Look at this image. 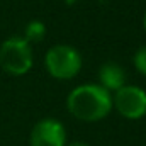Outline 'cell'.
Instances as JSON below:
<instances>
[{
	"instance_id": "8",
	"label": "cell",
	"mask_w": 146,
	"mask_h": 146,
	"mask_svg": "<svg viewBox=\"0 0 146 146\" xmlns=\"http://www.w3.org/2000/svg\"><path fill=\"white\" fill-rule=\"evenodd\" d=\"M133 65L136 68V72L141 73L143 76H146V46H141L134 56H133Z\"/></svg>"
},
{
	"instance_id": "10",
	"label": "cell",
	"mask_w": 146,
	"mask_h": 146,
	"mask_svg": "<svg viewBox=\"0 0 146 146\" xmlns=\"http://www.w3.org/2000/svg\"><path fill=\"white\" fill-rule=\"evenodd\" d=\"M143 29H145V33H146V10H145V15H143Z\"/></svg>"
},
{
	"instance_id": "6",
	"label": "cell",
	"mask_w": 146,
	"mask_h": 146,
	"mask_svg": "<svg viewBox=\"0 0 146 146\" xmlns=\"http://www.w3.org/2000/svg\"><path fill=\"white\" fill-rule=\"evenodd\" d=\"M97 78H99V85L102 88H106L107 92L114 94L121 87L126 85V70L115 61H106L99 68Z\"/></svg>"
},
{
	"instance_id": "7",
	"label": "cell",
	"mask_w": 146,
	"mask_h": 146,
	"mask_svg": "<svg viewBox=\"0 0 146 146\" xmlns=\"http://www.w3.org/2000/svg\"><path fill=\"white\" fill-rule=\"evenodd\" d=\"M46 36V26H44V22L42 21H29L27 24H26V29H24V39L29 42V44H33V42H41L42 39Z\"/></svg>"
},
{
	"instance_id": "9",
	"label": "cell",
	"mask_w": 146,
	"mask_h": 146,
	"mask_svg": "<svg viewBox=\"0 0 146 146\" xmlns=\"http://www.w3.org/2000/svg\"><path fill=\"white\" fill-rule=\"evenodd\" d=\"M66 146H90L85 141H72V143H66Z\"/></svg>"
},
{
	"instance_id": "5",
	"label": "cell",
	"mask_w": 146,
	"mask_h": 146,
	"mask_svg": "<svg viewBox=\"0 0 146 146\" xmlns=\"http://www.w3.org/2000/svg\"><path fill=\"white\" fill-rule=\"evenodd\" d=\"M29 146H66V129L63 122L54 117L37 121L29 134Z\"/></svg>"
},
{
	"instance_id": "4",
	"label": "cell",
	"mask_w": 146,
	"mask_h": 146,
	"mask_svg": "<svg viewBox=\"0 0 146 146\" xmlns=\"http://www.w3.org/2000/svg\"><path fill=\"white\" fill-rule=\"evenodd\" d=\"M112 109L127 121H138L146 115V90L138 85H124L112 94Z\"/></svg>"
},
{
	"instance_id": "2",
	"label": "cell",
	"mask_w": 146,
	"mask_h": 146,
	"mask_svg": "<svg viewBox=\"0 0 146 146\" xmlns=\"http://www.w3.org/2000/svg\"><path fill=\"white\" fill-rule=\"evenodd\" d=\"M34 63L33 44L24 37L10 36L0 44V68L12 76H22L31 72Z\"/></svg>"
},
{
	"instance_id": "3",
	"label": "cell",
	"mask_w": 146,
	"mask_h": 146,
	"mask_svg": "<svg viewBox=\"0 0 146 146\" xmlns=\"http://www.w3.org/2000/svg\"><path fill=\"white\" fill-rule=\"evenodd\" d=\"M83 60L76 48L70 44H54L46 51L44 66L56 80H72L82 70Z\"/></svg>"
},
{
	"instance_id": "1",
	"label": "cell",
	"mask_w": 146,
	"mask_h": 146,
	"mask_svg": "<svg viewBox=\"0 0 146 146\" xmlns=\"http://www.w3.org/2000/svg\"><path fill=\"white\" fill-rule=\"evenodd\" d=\"M66 110L76 121L99 122L112 112V94L99 83H82L68 94Z\"/></svg>"
}]
</instances>
